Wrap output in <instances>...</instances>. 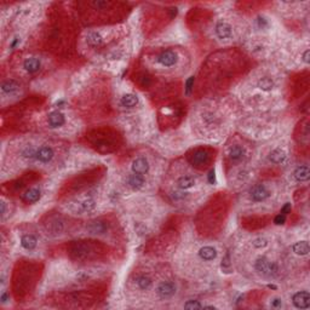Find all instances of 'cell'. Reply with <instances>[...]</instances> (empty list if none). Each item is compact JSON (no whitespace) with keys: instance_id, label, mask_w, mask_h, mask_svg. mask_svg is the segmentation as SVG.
Wrapping results in <instances>:
<instances>
[{"instance_id":"obj_1","label":"cell","mask_w":310,"mask_h":310,"mask_svg":"<svg viewBox=\"0 0 310 310\" xmlns=\"http://www.w3.org/2000/svg\"><path fill=\"white\" fill-rule=\"evenodd\" d=\"M76 6L82 22L87 26L117 23L127 17L131 11V6L127 2L121 1H79L76 2Z\"/></svg>"},{"instance_id":"obj_2","label":"cell","mask_w":310,"mask_h":310,"mask_svg":"<svg viewBox=\"0 0 310 310\" xmlns=\"http://www.w3.org/2000/svg\"><path fill=\"white\" fill-rule=\"evenodd\" d=\"M229 206L231 204L228 201V196L224 193H219V195L212 197L197 214L196 223L199 232L205 236L219 234L228 216Z\"/></svg>"},{"instance_id":"obj_3","label":"cell","mask_w":310,"mask_h":310,"mask_svg":"<svg viewBox=\"0 0 310 310\" xmlns=\"http://www.w3.org/2000/svg\"><path fill=\"white\" fill-rule=\"evenodd\" d=\"M41 271L42 266L37 261H29V259L17 261L11 276L12 292L17 301L19 299L22 301L33 293Z\"/></svg>"},{"instance_id":"obj_4","label":"cell","mask_w":310,"mask_h":310,"mask_svg":"<svg viewBox=\"0 0 310 310\" xmlns=\"http://www.w3.org/2000/svg\"><path fill=\"white\" fill-rule=\"evenodd\" d=\"M66 253L72 261L89 263L106 258L108 256V246L95 240H79L67 245Z\"/></svg>"},{"instance_id":"obj_5","label":"cell","mask_w":310,"mask_h":310,"mask_svg":"<svg viewBox=\"0 0 310 310\" xmlns=\"http://www.w3.org/2000/svg\"><path fill=\"white\" fill-rule=\"evenodd\" d=\"M85 141L90 148L99 154H111L117 151L121 144V136L111 127H99L85 135Z\"/></svg>"},{"instance_id":"obj_6","label":"cell","mask_w":310,"mask_h":310,"mask_svg":"<svg viewBox=\"0 0 310 310\" xmlns=\"http://www.w3.org/2000/svg\"><path fill=\"white\" fill-rule=\"evenodd\" d=\"M216 153V149L210 148V147H197V148L191 149L187 153L186 157L194 169L199 171H206L214 162Z\"/></svg>"},{"instance_id":"obj_7","label":"cell","mask_w":310,"mask_h":310,"mask_svg":"<svg viewBox=\"0 0 310 310\" xmlns=\"http://www.w3.org/2000/svg\"><path fill=\"white\" fill-rule=\"evenodd\" d=\"M102 176H103V172L101 171V169H94L90 170V171H86L85 174H78L76 178H72L71 181L67 182L66 186L62 188L61 193H64L62 195H68V193H77V192L87 188L90 186V183L98 181Z\"/></svg>"},{"instance_id":"obj_8","label":"cell","mask_w":310,"mask_h":310,"mask_svg":"<svg viewBox=\"0 0 310 310\" xmlns=\"http://www.w3.org/2000/svg\"><path fill=\"white\" fill-rule=\"evenodd\" d=\"M40 178V176L36 172H27L22 174L19 178H15L12 181L5 182L1 186V193L7 196H14V195L22 194L23 191L29 188L31 183H34Z\"/></svg>"},{"instance_id":"obj_9","label":"cell","mask_w":310,"mask_h":310,"mask_svg":"<svg viewBox=\"0 0 310 310\" xmlns=\"http://www.w3.org/2000/svg\"><path fill=\"white\" fill-rule=\"evenodd\" d=\"M19 69L22 72H24L28 76H36L39 72H41L42 69V61L41 58H39L38 56H34V55H29V56H19Z\"/></svg>"},{"instance_id":"obj_10","label":"cell","mask_w":310,"mask_h":310,"mask_svg":"<svg viewBox=\"0 0 310 310\" xmlns=\"http://www.w3.org/2000/svg\"><path fill=\"white\" fill-rule=\"evenodd\" d=\"M49 213V212H47ZM42 226L47 234L59 235L66 231V222L59 214L49 213L42 218Z\"/></svg>"},{"instance_id":"obj_11","label":"cell","mask_w":310,"mask_h":310,"mask_svg":"<svg viewBox=\"0 0 310 310\" xmlns=\"http://www.w3.org/2000/svg\"><path fill=\"white\" fill-rule=\"evenodd\" d=\"M253 268L264 277H275L279 274V266L267 257L261 256L254 261Z\"/></svg>"},{"instance_id":"obj_12","label":"cell","mask_w":310,"mask_h":310,"mask_svg":"<svg viewBox=\"0 0 310 310\" xmlns=\"http://www.w3.org/2000/svg\"><path fill=\"white\" fill-rule=\"evenodd\" d=\"M156 62L162 68H172L179 62V55L174 49H164L156 55Z\"/></svg>"},{"instance_id":"obj_13","label":"cell","mask_w":310,"mask_h":310,"mask_svg":"<svg viewBox=\"0 0 310 310\" xmlns=\"http://www.w3.org/2000/svg\"><path fill=\"white\" fill-rule=\"evenodd\" d=\"M247 157V151L242 144L234 143L229 146L228 151H227L226 161L228 165H236L241 164L246 160Z\"/></svg>"},{"instance_id":"obj_14","label":"cell","mask_w":310,"mask_h":310,"mask_svg":"<svg viewBox=\"0 0 310 310\" xmlns=\"http://www.w3.org/2000/svg\"><path fill=\"white\" fill-rule=\"evenodd\" d=\"M177 291V286L172 280H164V281L159 282L155 289L156 292V296L159 297L162 301H166V299L172 298L174 296Z\"/></svg>"},{"instance_id":"obj_15","label":"cell","mask_w":310,"mask_h":310,"mask_svg":"<svg viewBox=\"0 0 310 310\" xmlns=\"http://www.w3.org/2000/svg\"><path fill=\"white\" fill-rule=\"evenodd\" d=\"M271 191L268 189V187L264 186V184H254L250 188L249 191V197L252 202H264L266 200H268L271 197Z\"/></svg>"},{"instance_id":"obj_16","label":"cell","mask_w":310,"mask_h":310,"mask_svg":"<svg viewBox=\"0 0 310 310\" xmlns=\"http://www.w3.org/2000/svg\"><path fill=\"white\" fill-rule=\"evenodd\" d=\"M56 157V151L51 144H41L38 147L36 153V160L40 164H50Z\"/></svg>"},{"instance_id":"obj_17","label":"cell","mask_w":310,"mask_h":310,"mask_svg":"<svg viewBox=\"0 0 310 310\" xmlns=\"http://www.w3.org/2000/svg\"><path fill=\"white\" fill-rule=\"evenodd\" d=\"M0 89H1L2 97L16 96L19 92H21L22 85L19 80L9 78V79H2L1 84H0Z\"/></svg>"},{"instance_id":"obj_18","label":"cell","mask_w":310,"mask_h":310,"mask_svg":"<svg viewBox=\"0 0 310 310\" xmlns=\"http://www.w3.org/2000/svg\"><path fill=\"white\" fill-rule=\"evenodd\" d=\"M111 228V222L104 218H97L95 221H91L87 224V232L95 235H103Z\"/></svg>"},{"instance_id":"obj_19","label":"cell","mask_w":310,"mask_h":310,"mask_svg":"<svg viewBox=\"0 0 310 310\" xmlns=\"http://www.w3.org/2000/svg\"><path fill=\"white\" fill-rule=\"evenodd\" d=\"M134 284L138 291L146 292L149 291L152 289V286H153V279L147 272H138V274L135 275Z\"/></svg>"},{"instance_id":"obj_20","label":"cell","mask_w":310,"mask_h":310,"mask_svg":"<svg viewBox=\"0 0 310 310\" xmlns=\"http://www.w3.org/2000/svg\"><path fill=\"white\" fill-rule=\"evenodd\" d=\"M135 82L139 89L148 90L154 85V77L147 71H139L135 74Z\"/></svg>"},{"instance_id":"obj_21","label":"cell","mask_w":310,"mask_h":310,"mask_svg":"<svg viewBox=\"0 0 310 310\" xmlns=\"http://www.w3.org/2000/svg\"><path fill=\"white\" fill-rule=\"evenodd\" d=\"M41 197V191L38 187H29L21 194V201L24 205H34Z\"/></svg>"},{"instance_id":"obj_22","label":"cell","mask_w":310,"mask_h":310,"mask_svg":"<svg viewBox=\"0 0 310 310\" xmlns=\"http://www.w3.org/2000/svg\"><path fill=\"white\" fill-rule=\"evenodd\" d=\"M214 34L219 40H229L232 38V27L226 21L217 22L214 27Z\"/></svg>"},{"instance_id":"obj_23","label":"cell","mask_w":310,"mask_h":310,"mask_svg":"<svg viewBox=\"0 0 310 310\" xmlns=\"http://www.w3.org/2000/svg\"><path fill=\"white\" fill-rule=\"evenodd\" d=\"M149 170H151V165L147 157L144 156H137L136 159H134L131 164V171L132 174H148Z\"/></svg>"},{"instance_id":"obj_24","label":"cell","mask_w":310,"mask_h":310,"mask_svg":"<svg viewBox=\"0 0 310 310\" xmlns=\"http://www.w3.org/2000/svg\"><path fill=\"white\" fill-rule=\"evenodd\" d=\"M292 303L298 309H308L310 307V294L308 291H299L292 297Z\"/></svg>"},{"instance_id":"obj_25","label":"cell","mask_w":310,"mask_h":310,"mask_svg":"<svg viewBox=\"0 0 310 310\" xmlns=\"http://www.w3.org/2000/svg\"><path fill=\"white\" fill-rule=\"evenodd\" d=\"M196 182H197L196 177L191 174H182L181 177L177 178L176 186L179 191L184 192V191H189V189H192L193 187H195Z\"/></svg>"},{"instance_id":"obj_26","label":"cell","mask_w":310,"mask_h":310,"mask_svg":"<svg viewBox=\"0 0 310 310\" xmlns=\"http://www.w3.org/2000/svg\"><path fill=\"white\" fill-rule=\"evenodd\" d=\"M19 244H21L22 249L26 250V251H34V250L37 249V246H38V237H37V235H34L33 232L22 234Z\"/></svg>"},{"instance_id":"obj_27","label":"cell","mask_w":310,"mask_h":310,"mask_svg":"<svg viewBox=\"0 0 310 310\" xmlns=\"http://www.w3.org/2000/svg\"><path fill=\"white\" fill-rule=\"evenodd\" d=\"M126 184L132 191H139V189H142L146 186V178H144L143 174H131L127 176Z\"/></svg>"},{"instance_id":"obj_28","label":"cell","mask_w":310,"mask_h":310,"mask_svg":"<svg viewBox=\"0 0 310 310\" xmlns=\"http://www.w3.org/2000/svg\"><path fill=\"white\" fill-rule=\"evenodd\" d=\"M47 124L52 129H58V127L63 126L66 124V116L64 114H62L61 112L55 111L47 116Z\"/></svg>"},{"instance_id":"obj_29","label":"cell","mask_w":310,"mask_h":310,"mask_svg":"<svg viewBox=\"0 0 310 310\" xmlns=\"http://www.w3.org/2000/svg\"><path fill=\"white\" fill-rule=\"evenodd\" d=\"M199 257L205 262L214 261L217 257V250L213 246H202L199 250Z\"/></svg>"},{"instance_id":"obj_30","label":"cell","mask_w":310,"mask_h":310,"mask_svg":"<svg viewBox=\"0 0 310 310\" xmlns=\"http://www.w3.org/2000/svg\"><path fill=\"white\" fill-rule=\"evenodd\" d=\"M294 178L298 182H308L310 177V171L308 165H301L294 170Z\"/></svg>"},{"instance_id":"obj_31","label":"cell","mask_w":310,"mask_h":310,"mask_svg":"<svg viewBox=\"0 0 310 310\" xmlns=\"http://www.w3.org/2000/svg\"><path fill=\"white\" fill-rule=\"evenodd\" d=\"M120 103H121V106L125 107V108L131 109V108H135V107L138 104V98H137L136 95L126 94L121 97Z\"/></svg>"},{"instance_id":"obj_32","label":"cell","mask_w":310,"mask_h":310,"mask_svg":"<svg viewBox=\"0 0 310 310\" xmlns=\"http://www.w3.org/2000/svg\"><path fill=\"white\" fill-rule=\"evenodd\" d=\"M292 251L298 256H307L309 253V242L308 241H298L293 244L292 246Z\"/></svg>"},{"instance_id":"obj_33","label":"cell","mask_w":310,"mask_h":310,"mask_svg":"<svg viewBox=\"0 0 310 310\" xmlns=\"http://www.w3.org/2000/svg\"><path fill=\"white\" fill-rule=\"evenodd\" d=\"M286 156H287L286 153H285L282 149L277 148V149H274V151L271 153V155H269V160H271L272 164L279 165V164H282V162L286 160Z\"/></svg>"},{"instance_id":"obj_34","label":"cell","mask_w":310,"mask_h":310,"mask_svg":"<svg viewBox=\"0 0 310 310\" xmlns=\"http://www.w3.org/2000/svg\"><path fill=\"white\" fill-rule=\"evenodd\" d=\"M257 86L262 90V91H271L274 89V81L269 77L261 78L257 82Z\"/></svg>"},{"instance_id":"obj_35","label":"cell","mask_w":310,"mask_h":310,"mask_svg":"<svg viewBox=\"0 0 310 310\" xmlns=\"http://www.w3.org/2000/svg\"><path fill=\"white\" fill-rule=\"evenodd\" d=\"M268 240L264 239V237H256V239L252 240V246L256 250H263L268 246Z\"/></svg>"},{"instance_id":"obj_36","label":"cell","mask_w":310,"mask_h":310,"mask_svg":"<svg viewBox=\"0 0 310 310\" xmlns=\"http://www.w3.org/2000/svg\"><path fill=\"white\" fill-rule=\"evenodd\" d=\"M202 307L204 306L199 301H188L184 304V308L186 309H201Z\"/></svg>"},{"instance_id":"obj_37","label":"cell","mask_w":310,"mask_h":310,"mask_svg":"<svg viewBox=\"0 0 310 310\" xmlns=\"http://www.w3.org/2000/svg\"><path fill=\"white\" fill-rule=\"evenodd\" d=\"M271 304L272 308H281L282 302H281V299H280V298H274L271 301Z\"/></svg>"},{"instance_id":"obj_38","label":"cell","mask_w":310,"mask_h":310,"mask_svg":"<svg viewBox=\"0 0 310 310\" xmlns=\"http://www.w3.org/2000/svg\"><path fill=\"white\" fill-rule=\"evenodd\" d=\"M308 56H309V50H307V51L304 52V58H303V61L307 62V63H308V62H309Z\"/></svg>"}]
</instances>
